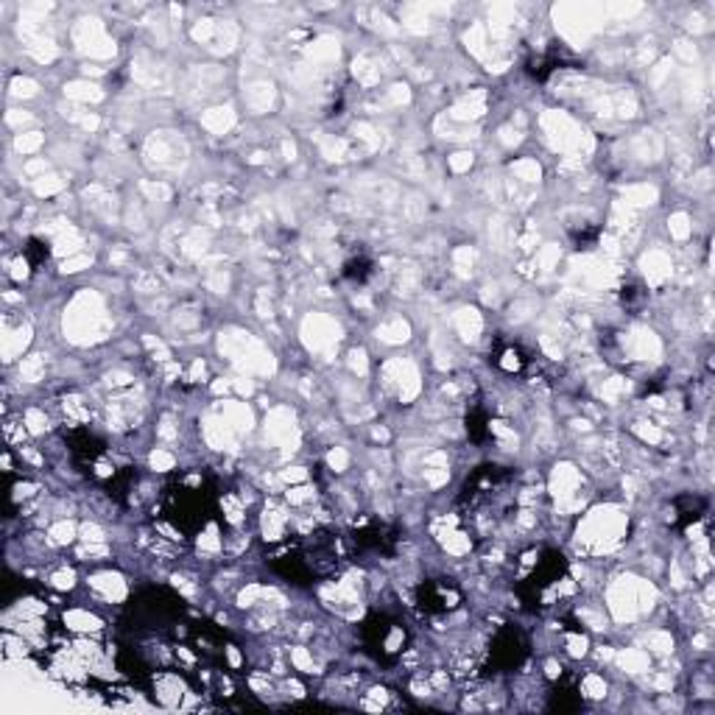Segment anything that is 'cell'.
Here are the masks:
<instances>
[{
    "label": "cell",
    "mask_w": 715,
    "mask_h": 715,
    "mask_svg": "<svg viewBox=\"0 0 715 715\" xmlns=\"http://www.w3.org/2000/svg\"><path fill=\"white\" fill-rule=\"evenodd\" d=\"M350 559L352 551L347 536L333 534V531H314V534L299 536L294 543L272 551L269 568L291 585L308 587L339 576Z\"/></svg>",
    "instance_id": "6da1fadb"
},
{
    "label": "cell",
    "mask_w": 715,
    "mask_h": 715,
    "mask_svg": "<svg viewBox=\"0 0 715 715\" xmlns=\"http://www.w3.org/2000/svg\"><path fill=\"white\" fill-rule=\"evenodd\" d=\"M218 514V487L207 473H177L160 498V518L177 534L196 536Z\"/></svg>",
    "instance_id": "7a4b0ae2"
},
{
    "label": "cell",
    "mask_w": 715,
    "mask_h": 715,
    "mask_svg": "<svg viewBox=\"0 0 715 715\" xmlns=\"http://www.w3.org/2000/svg\"><path fill=\"white\" fill-rule=\"evenodd\" d=\"M576 592L568 559L554 548L534 551L518 579V595L529 610L554 612Z\"/></svg>",
    "instance_id": "3957f363"
},
{
    "label": "cell",
    "mask_w": 715,
    "mask_h": 715,
    "mask_svg": "<svg viewBox=\"0 0 715 715\" xmlns=\"http://www.w3.org/2000/svg\"><path fill=\"white\" fill-rule=\"evenodd\" d=\"M462 512L464 518H473L475 523L498 525L509 518V512L518 503V481L514 473L498 464H484L475 469L462 487Z\"/></svg>",
    "instance_id": "277c9868"
},
{
    "label": "cell",
    "mask_w": 715,
    "mask_h": 715,
    "mask_svg": "<svg viewBox=\"0 0 715 715\" xmlns=\"http://www.w3.org/2000/svg\"><path fill=\"white\" fill-rule=\"evenodd\" d=\"M182 621H185V604L177 592L166 590V587H148L126 604L124 617H121V632L126 637L173 635V629Z\"/></svg>",
    "instance_id": "5b68a950"
},
{
    "label": "cell",
    "mask_w": 715,
    "mask_h": 715,
    "mask_svg": "<svg viewBox=\"0 0 715 715\" xmlns=\"http://www.w3.org/2000/svg\"><path fill=\"white\" fill-rule=\"evenodd\" d=\"M361 643L366 651L383 666H391L402 657L408 648V629L406 623L397 621L389 612H372L361 626Z\"/></svg>",
    "instance_id": "8992f818"
},
{
    "label": "cell",
    "mask_w": 715,
    "mask_h": 715,
    "mask_svg": "<svg viewBox=\"0 0 715 715\" xmlns=\"http://www.w3.org/2000/svg\"><path fill=\"white\" fill-rule=\"evenodd\" d=\"M525 657H529V637L523 635V629H518V626L509 623V626H503V629L492 637V643H489L487 671L512 673L523 666Z\"/></svg>",
    "instance_id": "52a82bcc"
},
{
    "label": "cell",
    "mask_w": 715,
    "mask_h": 715,
    "mask_svg": "<svg viewBox=\"0 0 715 715\" xmlns=\"http://www.w3.org/2000/svg\"><path fill=\"white\" fill-rule=\"evenodd\" d=\"M464 595L453 579H425L417 587V606L425 615H451L462 606Z\"/></svg>",
    "instance_id": "ba28073f"
},
{
    "label": "cell",
    "mask_w": 715,
    "mask_h": 715,
    "mask_svg": "<svg viewBox=\"0 0 715 715\" xmlns=\"http://www.w3.org/2000/svg\"><path fill=\"white\" fill-rule=\"evenodd\" d=\"M397 531L386 523H364L347 536L352 556H391L397 551Z\"/></svg>",
    "instance_id": "9c48e42d"
},
{
    "label": "cell",
    "mask_w": 715,
    "mask_h": 715,
    "mask_svg": "<svg viewBox=\"0 0 715 715\" xmlns=\"http://www.w3.org/2000/svg\"><path fill=\"white\" fill-rule=\"evenodd\" d=\"M489 361H492L503 375H520V372L529 366V355H525V350L520 344H512V341H498V347H495Z\"/></svg>",
    "instance_id": "30bf717a"
},
{
    "label": "cell",
    "mask_w": 715,
    "mask_h": 715,
    "mask_svg": "<svg viewBox=\"0 0 715 715\" xmlns=\"http://www.w3.org/2000/svg\"><path fill=\"white\" fill-rule=\"evenodd\" d=\"M673 512H677V523L682 529H688L691 523L702 520V514L707 512V503L702 498H696V495H682V498L673 500Z\"/></svg>",
    "instance_id": "8fae6325"
},
{
    "label": "cell",
    "mask_w": 715,
    "mask_h": 715,
    "mask_svg": "<svg viewBox=\"0 0 715 715\" xmlns=\"http://www.w3.org/2000/svg\"><path fill=\"white\" fill-rule=\"evenodd\" d=\"M372 274H375V263H372L366 254H355V258H350L344 263V277L350 280V283L366 285L372 280Z\"/></svg>",
    "instance_id": "7c38bea8"
},
{
    "label": "cell",
    "mask_w": 715,
    "mask_h": 715,
    "mask_svg": "<svg viewBox=\"0 0 715 715\" xmlns=\"http://www.w3.org/2000/svg\"><path fill=\"white\" fill-rule=\"evenodd\" d=\"M487 413L484 411H473L467 417V433L473 442H484L489 436V425H487Z\"/></svg>",
    "instance_id": "4fadbf2b"
},
{
    "label": "cell",
    "mask_w": 715,
    "mask_h": 715,
    "mask_svg": "<svg viewBox=\"0 0 715 715\" xmlns=\"http://www.w3.org/2000/svg\"><path fill=\"white\" fill-rule=\"evenodd\" d=\"M25 258H29V263L32 265H43L45 260H48V243L32 238V241L25 243Z\"/></svg>",
    "instance_id": "5bb4252c"
}]
</instances>
